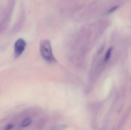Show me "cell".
<instances>
[{"instance_id":"1","label":"cell","mask_w":131,"mask_h":130,"mask_svg":"<svg viewBox=\"0 0 131 130\" xmlns=\"http://www.w3.org/2000/svg\"><path fill=\"white\" fill-rule=\"evenodd\" d=\"M40 50L43 58L48 62L54 63L57 61L53 54L50 41L44 40L41 42Z\"/></svg>"},{"instance_id":"2","label":"cell","mask_w":131,"mask_h":130,"mask_svg":"<svg viewBox=\"0 0 131 130\" xmlns=\"http://www.w3.org/2000/svg\"><path fill=\"white\" fill-rule=\"evenodd\" d=\"M26 42L23 39H18L16 41L14 45V57L18 58L25 50L26 46Z\"/></svg>"},{"instance_id":"3","label":"cell","mask_w":131,"mask_h":130,"mask_svg":"<svg viewBox=\"0 0 131 130\" xmlns=\"http://www.w3.org/2000/svg\"><path fill=\"white\" fill-rule=\"evenodd\" d=\"M31 122H32V119L31 118L29 117L26 118L21 122L20 124V127H27L30 124Z\"/></svg>"},{"instance_id":"4","label":"cell","mask_w":131,"mask_h":130,"mask_svg":"<svg viewBox=\"0 0 131 130\" xmlns=\"http://www.w3.org/2000/svg\"><path fill=\"white\" fill-rule=\"evenodd\" d=\"M112 50V48L111 47L110 48L108 49V50L107 52L106 53V55H105V59H104V60L105 61L108 60V59L110 58Z\"/></svg>"},{"instance_id":"5","label":"cell","mask_w":131,"mask_h":130,"mask_svg":"<svg viewBox=\"0 0 131 130\" xmlns=\"http://www.w3.org/2000/svg\"><path fill=\"white\" fill-rule=\"evenodd\" d=\"M14 125L12 124H9L7 125L4 128V130H10L12 128L14 127Z\"/></svg>"},{"instance_id":"6","label":"cell","mask_w":131,"mask_h":130,"mask_svg":"<svg viewBox=\"0 0 131 130\" xmlns=\"http://www.w3.org/2000/svg\"><path fill=\"white\" fill-rule=\"evenodd\" d=\"M117 7H115L114 8H112V9H111L110 10V11H109V13H111V12H112L114 11H115L116 9H117Z\"/></svg>"}]
</instances>
